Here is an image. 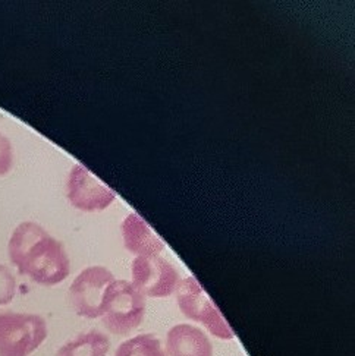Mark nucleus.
I'll list each match as a JSON object with an SVG mask.
<instances>
[{
    "label": "nucleus",
    "instance_id": "1",
    "mask_svg": "<svg viewBox=\"0 0 355 356\" xmlns=\"http://www.w3.org/2000/svg\"><path fill=\"white\" fill-rule=\"evenodd\" d=\"M8 255L18 273L42 286L61 284L71 273V261L61 241L34 222H22L13 230Z\"/></svg>",
    "mask_w": 355,
    "mask_h": 356
},
{
    "label": "nucleus",
    "instance_id": "2",
    "mask_svg": "<svg viewBox=\"0 0 355 356\" xmlns=\"http://www.w3.org/2000/svg\"><path fill=\"white\" fill-rule=\"evenodd\" d=\"M145 317V298L127 280H113L107 286L102 302L100 318L109 332L128 336Z\"/></svg>",
    "mask_w": 355,
    "mask_h": 356
},
{
    "label": "nucleus",
    "instance_id": "3",
    "mask_svg": "<svg viewBox=\"0 0 355 356\" xmlns=\"http://www.w3.org/2000/svg\"><path fill=\"white\" fill-rule=\"evenodd\" d=\"M47 334V323L37 314L0 312V356H30Z\"/></svg>",
    "mask_w": 355,
    "mask_h": 356
},
{
    "label": "nucleus",
    "instance_id": "4",
    "mask_svg": "<svg viewBox=\"0 0 355 356\" xmlns=\"http://www.w3.org/2000/svg\"><path fill=\"white\" fill-rule=\"evenodd\" d=\"M175 293L178 307L187 318L203 324L217 339L232 340L235 337L222 312L193 276L181 280Z\"/></svg>",
    "mask_w": 355,
    "mask_h": 356
},
{
    "label": "nucleus",
    "instance_id": "5",
    "mask_svg": "<svg viewBox=\"0 0 355 356\" xmlns=\"http://www.w3.org/2000/svg\"><path fill=\"white\" fill-rule=\"evenodd\" d=\"M132 286L144 298H168L181 283L178 270L165 258L135 257L131 266Z\"/></svg>",
    "mask_w": 355,
    "mask_h": 356
},
{
    "label": "nucleus",
    "instance_id": "6",
    "mask_svg": "<svg viewBox=\"0 0 355 356\" xmlns=\"http://www.w3.org/2000/svg\"><path fill=\"white\" fill-rule=\"evenodd\" d=\"M66 197L74 209L86 213L103 211L116 200L115 191L95 177L83 164H74L68 175Z\"/></svg>",
    "mask_w": 355,
    "mask_h": 356
},
{
    "label": "nucleus",
    "instance_id": "7",
    "mask_svg": "<svg viewBox=\"0 0 355 356\" xmlns=\"http://www.w3.org/2000/svg\"><path fill=\"white\" fill-rule=\"evenodd\" d=\"M113 280L112 271L102 266L87 267L79 273L70 287L71 305L79 317L100 318L104 292Z\"/></svg>",
    "mask_w": 355,
    "mask_h": 356
},
{
    "label": "nucleus",
    "instance_id": "8",
    "mask_svg": "<svg viewBox=\"0 0 355 356\" xmlns=\"http://www.w3.org/2000/svg\"><path fill=\"white\" fill-rule=\"evenodd\" d=\"M120 232L125 250L136 257H155L165 250V242L139 214H128L120 225Z\"/></svg>",
    "mask_w": 355,
    "mask_h": 356
},
{
    "label": "nucleus",
    "instance_id": "9",
    "mask_svg": "<svg viewBox=\"0 0 355 356\" xmlns=\"http://www.w3.org/2000/svg\"><path fill=\"white\" fill-rule=\"evenodd\" d=\"M166 356H213L207 334L191 324H176L166 334Z\"/></svg>",
    "mask_w": 355,
    "mask_h": 356
},
{
    "label": "nucleus",
    "instance_id": "10",
    "mask_svg": "<svg viewBox=\"0 0 355 356\" xmlns=\"http://www.w3.org/2000/svg\"><path fill=\"white\" fill-rule=\"evenodd\" d=\"M111 350V340L97 330H91L66 341L56 356H106Z\"/></svg>",
    "mask_w": 355,
    "mask_h": 356
},
{
    "label": "nucleus",
    "instance_id": "11",
    "mask_svg": "<svg viewBox=\"0 0 355 356\" xmlns=\"http://www.w3.org/2000/svg\"><path fill=\"white\" fill-rule=\"evenodd\" d=\"M115 356H166V352L157 336L144 333L120 343Z\"/></svg>",
    "mask_w": 355,
    "mask_h": 356
},
{
    "label": "nucleus",
    "instance_id": "12",
    "mask_svg": "<svg viewBox=\"0 0 355 356\" xmlns=\"http://www.w3.org/2000/svg\"><path fill=\"white\" fill-rule=\"evenodd\" d=\"M17 295V279L12 271L0 264V307L10 304V300Z\"/></svg>",
    "mask_w": 355,
    "mask_h": 356
},
{
    "label": "nucleus",
    "instance_id": "13",
    "mask_svg": "<svg viewBox=\"0 0 355 356\" xmlns=\"http://www.w3.org/2000/svg\"><path fill=\"white\" fill-rule=\"evenodd\" d=\"M13 168V147L0 131V176H6Z\"/></svg>",
    "mask_w": 355,
    "mask_h": 356
}]
</instances>
